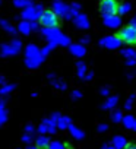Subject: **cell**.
<instances>
[{
  "instance_id": "44dd1931",
  "label": "cell",
  "mask_w": 136,
  "mask_h": 149,
  "mask_svg": "<svg viewBox=\"0 0 136 149\" xmlns=\"http://www.w3.org/2000/svg\"><path fill=\"white\" fill-rule=\"evenodd\" d=\"M76 66H78V67H76V70H78V74H79V76H84V74H85V70H86V67H85V63L79 61Z\"/></svg>"
},
{
  "instance_id": "4316f807",
  "label": "cell",
  "mask_w": 136,
  "mask_h": 149,
  "mask_svg": "<svg viewBox=\"0 0 136 149\" xmlns=\"http://www.w3.org/2000/svg\"><path fill=\"white\" fill-rule=\"evenodd\" d=\"M101 94H103V95H107V94H108V89H107V88H103Z\"/></svg>"
},
{
  "instance_id": "ffe728a7",
  "label": "cell",
  "mask_w": 136,
  "mask_h": 149,
  "mask_svg": "<svg viewBox=\"0 0 136 149\" xmlns=\"http://www.w3.org/2000/svg\"><path fill=\"white\" fill-rule=\"evenodd\" d=\"M37 146L45 149V148L48 146V140H47L45 137H38V139H37Z\"/></svg>"
},
{
  "instance_id": "ba28073f",
  "label": "cell",
  "mask_w": 136,
  "mask_h": 149,
  "mask_svg": "<svg viewBox=\"0 0 136 149\" xmlns=\"http://www.w3.org/2000/svg\"><path fill=\"white\" fill-rule=\"evenodd\" d=\"M103 24L110 28V29H117L121 26V16L117 15V13H113V15H104L103 16Z\"/></svg>"
},
{
  "instance_id": "9a60e30c",
  "label": "cell",
  "mask_w": 136,
  "mask_h": 149,
  "mask_svg": "<svg viewBox=\"0 0 136 149\" xmlns=\"http://www.w3.org/2000/svg\"><path fill=\"white\" fill-rule=\"evenodd\" d=\"M130 10H132V5H130L129 2H121V3H119V8H117V15L124 16V15L130 13Z\"/></svg>"
},
{
  "instance_id": "6da1fadb",
  "label": "cell",
  "mask_w": 136,
  "mask_h": 149,
  "mask_svg": "<svg viewBox=\"0 0 136 149\" xmlns=\"http://www.w3.org/2000/svg\"><path fill=\"white\" fill-rule=\"evenodd\" d=\"M45 57L41 54V50L35 44H28L25 48V64L31 69H35Z\"/></svg>"
},
{
  "instance_id": "cb8c5ba5",
  "label": "cell",
  "mask_w": 136,
  "mask_h": 149,
  "mask_svg": "<svg viewBox=\"0 0 136 149\" xmlns=\"http://www.w3.org/2000/svg\"><path fill=\"white\" fill-rule=\"evenodd\" d=\"M91 41V38H89V35H84L82 38H81V44L82 45H85V44H88Z\"/></svg>"
},
{
  "instance_id": "4fadbf2b",
  "label": "cell",
  "mask_w": 136,
  "mask_h": 149,
  "mask_svg": "<svg viewBox=\"0 0 136 149\" xmlns=\"http://www.w3.org/2000/svg\"><path fill=\"white\" fill-rule=\"evenodd\" d=\"M79 10H81V5L79 3H70L69 5V13H67V16L64 18L66 21H73V18L79 13Z\"/></svg>"
},
{
  "instance_id": "d4e9b609",
  "label": "cell",
  "mask_w": 136,
  "mask_h": 149,
  "mask_svg": "<svg viewBox=\"0 0 136 149\" xmlns=\"http://www.w3.org/2000/svg\"><path fill=\"white\" fill-rule=\"evenodd\" d=\"M130 26H133V28L136 29V15H135V16L130 19Z\"/></svg>"
},
{
  "instance_id": "d6986e66",
  "label": "cell",
  "mask_w": 136,
  "mask_h": 149,
  "mask_svg": "<svg viewBox=\"0 0 136 149\" xmlns=\"http://www.w3.org/2000/svg\"><path fill=\"white\" fill-rule=\"evenodd\" d=\"M57 45H61V47H67V45H69L70 47V38L67 35H64V34H61L59 41H57Z\"/></svg>"
},
{
  "instance_id": "ac0fdd59",
  "label": "cell",
  "mask_w": 136,
  "mask_h": 149,
  "mask_svg": "<svg viewBox=\"0 0 136 149\" xmlns=\"http://www.w3.org/2000/svg\"><path fill=\"white\" fill-rule=\"evenodd\" d=\"M10 47H12L13 53H15V54H18V53L21 51V48H22V41H21L19 38H13V40H12V42H10Z\"/></svg>"
},
{
  "instance_id": "7c38bea8",
  "label": "cell",
  "mask_w": 136,
  "mask_h": 149,
  "mask_svg": "<svg viewBox=\"0 0 136 149\" xmlns=\"http://www.w3.org/2000/svg\"><path fill=\"white\" fill-rule=\"evenodd\" d=\"M16 29H18V32H19L21 35H29V34L32 32V28H31V21H24V19H22V21L18 24Z\"/></svg>"
},
{
  "instance_id": "7402d4cb",
  "label": "cell",
  "mask_w": 136,
  "mask_h": 149,
  "mask_svg": "<svg viewBox=\"0 0 136 149\" xmlns=\"http://www.w3.org/2000/svg\"><path fill=\"white\" fill-rule=\"evenodd\" d=\"M116 102H117V98H116V97H114V98H110V100H108V102H107L104 107H105V108H108V107H111V105H116Z\"/></svg>"
},
{
  "instance_id": "7a4b0ae2",
  "label": "cell",
  "mask_w": 136,
  "mask_h": 149,
  "mask_svg": "<svg viewBox=\"0 0 136 149\" xmlns=\"http://www.w3.org/2000/svg\"><path fill=\"white\" fill-rule=\"evenodd\" d=\"M44 12V6L41 3H32L27 8L22 9V13H21V18L24 21H38L40 19V15Z\"/></svg>"
},
{
  "instance_id": "8fae6325",
  "label": "cell",
  "mask_w": 136,
  "mask_h": 149,
  "mask_svg": "<svg viewBox=\"0 0 136 149\" xmlns=\"http://www.w3.org/2000/svg\"><path fill=\"white\" fill-rule=\"evenodd\" d=\"M0 28H2L5 32H8L9 35H12V37H15V35L18 34V29H16L8 19H5V18H0Z\"/></svg>"
},
{
  "instance_id": "4dcf8cb0",
  "label": "cell",
  "mask_w": 136,
  "mask_h": 149,
  "mask_svg": "<svg viewBox=\"0 0 136 149\" xmlns=\"http://www.w3.org/2000/svg\"><path fill=\"white\" fill-rule=\"evenodd\" d=\"M0 2H2V0H0Z\"/></svg>"
},
{
  "instance_id": "2e32d148",
  "label": "cell",
  "mask_w": 136,
  "mask_h": 149,
  "mask_svg": "<svg viewBox=\"0 0 136 149\" xmlns=\"http://www.w3.org/2000/svg\"><path fill=\"white\" fill-rule=\"evenodd\" d=\"M70 53L76 57H82L85 54V45L82 44H70Z\"/></svg>"
},
{
  "instance_id": "8992f818",
  "label": "cell",
  "mask_w": 136,
  "mask_h": 149,
  "mask_svg": "<svg viewBox=\"0 0 136 149\" xmlns=\"http://www.w3.org/2000/svg\"><path fill=\"white\" fill-rule=\"evenodd\" d=\"M121 40L119 38V35H107L104 38L100 40V45L107 48V50H116L121 45Z\"/></svg>"
},
{
  "instance_id": "f546056e",
  "label": "cell",
  "mask_w": 136,
  "mask_h": 149,
  "mask_svg": "<svg viewBox=\"0 0 136 149\" xmlns=\"http://www.w3.org/2000/svg\"><path fill=\"white\" fill-rule=\"evenodd\" d=\"M18 3V0H13V5H16Z\"/></svg>"
},
{
  "instance_id": "3957f363",
  "label": "cell",
  "mask_w": 136,
  "mask_h": 149,
  "mask_svg": "<svg viewBox=\"0 0 136 149\" xmlns=\"http://www.w3.org/2000/svg\"><path fill=\"white\" fill-rule=\"evenodd\" d=\"M117 35L121 40V42H124L127 45H135L136 44V29L133 26H130V25L121 28Z\"/></svg>"
},
{
  "instance_id": "603a6c76",
  "label": "cell",
  "mask_w": 136,
  "mask_h": 149,
  "mask_svg": "<svg viewBox=\"0 0 136 149\" xmlns=\"http://www.w3.org/2000/svg\"><path fill=\"white\" fill-rule=\"evenodd\" d=\"M13 89V85H8V86H5L2 91H0V94H8V92H10Z\"/></svg>"
},
{
  "instance_id": "5bb4252c",
  "label": "cell",
  "mask_w": 136,
  "mask_h": 149,
  "mask_svg": "<svg viewBox=\"0 0 136 149\" xmlns=\"http://www.w3.org/2000/svg\"><path fill=\"white\" fill-rule=\"evenodd\" d=\"M121 54L127 58V64H133L136 61V51L133 48H124L121 50Z\"/></svg>"
},
{
  "instance_id": "277c9868",
  "label": "cell",
  "mask_w": 136,
  "mask_h": 149,
  "mask_svg": "<svg viewBox=\"0 0 136 149\" xmlns=\"http://www.w3.org/2000/svg\"><path fill=\"white\" fill-rule=\"evenodd\" d=\"M40 24L43 26H47V28H51V26H57L59 25V16L53 12V10H44L41 15H40Z\"/></svg>"
},
{
  "instance_id": "e0dca14e",
  "label": "cell",
  "mask_w": 136,
  "mask_h": 149,
  "mask_svg": "<svg viewBox=\"0 0 136 149\" xmlns=\"http://www.w3.org/2000/svg\"><path fill=\"white\" fill-rule=\"evenodd\" d=\"M0 56H2V57H10V56H15V53H13L10 44L3 42L2 45H0Z\"/></svg>"
},
{
  "instance_id": "9c48e42d",
  "label": "cell",
  "mask_w": 136,
  "mask_h": 149,
  "mask_svg": "<svg viewBox=\"0 0 136 149\" xmlns=\"http://www.w3.org/2000/svg\"><path fill=\"white\" fill-rule=\"evenodd\" d=\"M51 8H53V12L59 18H63V19L67 16V13H69V5H66L63 0H53Z\"/></svg>"
},
{
  "instance_id": "f1b7e54d",
  "label": "cell",
  "mask_w": 136,
  "mask_h": 149,
  "mask_svg": "<svg viewBox=\"0 0 136 149\" xmlns=\"http://www.w3.org/2000/svg\"><path fill=\"white\" fill-rule=\"evenodd\" d=\"M3 81H5V79H3L2 76H0V84H3Z\"/></svg>"
},
{
  "instance_id": "484cf974",
  "label": "cell",
  "mask_w": 136,
  "mask_h": 149,
  "mask_svg": "<svg viewBox=\"0 0 136 149\" xmlns=\"http://www.w3.org/2000/svg\"><path fill=\"white\" fill-rule=\"evenodd\" d=\"M119 118H120V113L116 111V113H114V120H119Z\"/></svg>"
},
{
  "instance_id": "5b68a950",
  "label": "cell",
  "mask_w": 136,
  "mask_h": 149,
  "mask_svg": "<svg viewBox=\"0 0 136 149\" xmlns=\"http://www.w3.org/2000/svg\"><path fill=\"white\" fill-rule=\"evenodd\" d=\"M40 32H41V35H43L48 42H54V44H57V41H59V38H60V35H61L59 26H51V28L43 26V28L40 29Z\"/></svg>"
},
{
  "instance_id": "30bf717a",
  "label": "cell",
  "mask_w": 136,
  "mask_h": 149,
  "mask_svg": "<svg viewBox=\"0 0 136 149\" xmlns=\"http://www.w3.org/2000/svg\"><path fill=\"white\" fill-rule=\"evenodd\" d=\"M73 24H75V26L78 28V29H89V26H91V22H89V19H88V16L86 15H84V13H78L75 18H73Z\"/></svg>"
},
{
  "instance_id": "52a82bcc",
  "label": "cell",
  "mask_w": 136,
  "mask_h": 149,
  "mask_svg": "<svg viewBox=\"0 0 136 149\" xmlns=\"http://www.w3.org/2000/svg\"><path fill=\"white\" fill-rule=\"evenodd\" d=\"M117 8H119L117 0H101L100 2V12L103 13V16L117 13Z\"/></svg>"
},
{
  "instance_id": "83f0119b",
  "label": "cell",
  "mask_w": 136,
  "mask_h": 149,
  "mask_svg": "<svg viewBox=\"0 0 136 149\" xmlns=\"http://www.w3.org/2000/svg\"><path fill=\"white\" fill-rule=\"evenodd\" d=\"M73 97H75V98H79V97H81V92H73Z\"/></svg>"
}]
</instances>
